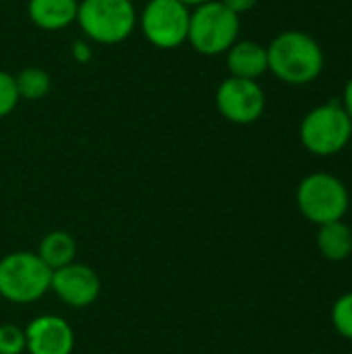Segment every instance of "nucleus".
I'll use <instances>...</instances> for the list:
<instances>
[{
    "instance_id": "1",
    "label": "nucleus",
    "mask_w": 352,
    "mask_h": 354,
    "mask_svg": "<svg viewBox=\"0 0 352 354\" xmlns=\"http://www.w3.org/2000/svg\"><path fill=\"white\" fill-rule=\"evenodd\" d=\"M324 50L305 31H282L268 46V71L288 85H307L324 71Z\"/></svg>"
},
{
    "instance_id": "2",
    "label": "nucleus",
    "mask_w": 352,
    "mask_h": 354,
    "mask_svg": "<svg viewBox=\"0 0 352 354\" xmlns=\"http://www.w3.org/2000/svg\"><path fill=\"white\" fill-rule=\"evenodd\" d=\"M137 17L133 0H79L75 23L89 41L116 46L133 35Z\"/></svg>"
},
{
    "instance_id": "3",
    "label": "nucleus",
    "mask_w": 352,
    "mask_h": 354,
    "mask_svg": "<svg viewBox=\"0 0 352 354\" xmlns=\"http://www.w3.org/2000/svg\"><path fill=\"white\" fill-rule=\"evenodd\" d=\"M241 33V17L226 8L220 0H210L191 10L187 41L197 54H226Z\"/></svg>"
},
{
    "instance_id": "4",
    "label": "nucleus",
    "mask_w": 352,
    "mask_h": 354,
    "mask_svg": "<svg viewBox=\"0 0 352 354\" xmlns=\"http://www.w3.org/2000/svg\"><path fill=\"white\" fill-rule=\"evenodd\" d=\"M52 270L31 251H15L0 259V297L12 305H29L50 292Z\"/></svg>"
},
{
    "instance_id": "5",
    "label": "nucleus",
    "mask_w": 352,
    "mask_h": 354,
    "mask_svg": "<svg viewBox=\"0 0 352 354\" xmlns=\"http://www.w3.org/2000/svg\"><path fill=\"white\" fill-rule=\"evenodd\" d=\"M303 147L313 156H336L352 139V118L340 100H330L305 114L299 127Z\"/></svg>"
},
{
    "instance_id": "6",
    "label": "nucleus",
    "mask_w": 352,
    "mask_h": 354,
    "mask_svg": "<svg viewBox=\"0 0 352 354\" xmlns=\"http://www.w3.org/2000/svg\"><path fill=\"white\" fill-rule=\"evenodd\" d=\"M297 205L305 220L315 226H324L346 216L351 195L338 176L330 172H313L299 183Z\"/></svg>"
},
{
    "instance_id": "7",
    "label": "nucleus",
    "mask_w": 352,
    "mask_h": 354,
    "mask_svg": "<svg viewBox=\"0 0 352 354\" xmlns=\"http://www.w3.org/2000/svg\"><path fill=\"white\" fill-rule=\"evenodd\" d=\"M191 8L178 0H147L137 17L143 37L160 50H174L187 41Z\"/></svg>"
},
{
    "instance_id": "8",
    "label": "nucleus",
    "mask_w": 352,
    "mask_h": 354,
    "mask_svg": "<svg viewBox=\"0 0 352 354\" xmlns=\"http://www.w3.org/2000/svg\"><path fill=\"white\" fill-rule=\"evenodd\" d=\"M218 112L232 124H251L266 110V93L257 81L228 77L216 91Z\"/></svg>"
},
{
    "instance_id": "9",
    "label": "nucleus",
    "mask_w": 352,
    "mask_h": 354,
    "mask_svg": "<svg viewBox=\"0 0 352 354\" xmlns=\"http://www.w3.org/2000/svg\"><path fill=\"white\" fill-rule=\"evenodd\" d=\"M50 290L68 307L85 309L102 295V280L98 272L85 263H68L52 272Z\"/></svg>"
},
{
    "instance_id": "10",
    "label": "nucleus",
    "mask_w": 352,
    "mask_h": 354,
    "mask_svg": "<svg viewBox=\"0 0 352 354\" xmlns=\"http://www.w3.org/2000/svg\"><path fill=\"white\" fill-rule=\"evenodd\" d=\"M29 354H73L75 332L60 315H37L25 328Z\"/></svg>"
},
{
    "instance_id": "11",
    "label": "nucleus",
    "mask_w": 352,
    "mask_h": 354,
    "mask_svg": "<svg viewBox=\"0 0 352 354\" xmlns=\"http://www.w3.org/2000/svg\"><path fill=\"white\" fill-rule=\"evenodd\" d=\"M226 68L230 77L257 81L268 73V48L251 39H239L226 52Z\"/></svg>"
},
{
    "instance_id": "12",
    "label": "nucleus",
    "mask_w": 352,
    "mask_h": 354,
    "mask_svg": "<svg viewBox=\"0 0 352 354\" xmlns=\"http://www.w3.org/2000/svg\"><path fill=\"white\" fill-rule=\"evenodd\" d=\"M79 0H29L27 17L44 31H60L77 21Z\"/></svg>"
},
{
    "instance_id": "13",
    "label": "nucleus",
    "mask_w": 352,
    "mask_h": 354,
    "mask_svg": "<svg viewBox=\"0 0 352 354\" xmlns=\"http://www.w3.org/2000/svg\"><path fill=\"white\" fill-rule=\"evenodd\" d=\"M317 249L328 261H344L352 255V228L342 220L317 226Z\"/></svg>"
},
{
    "instance_id": "14",
    "label": "nucleus",
    "mask_w": 352,
    "mask_h": 354,
    "mask_svg": "<svg viewBox=\"0 0 352 354\" xmlns=\"http://www.w3.org/2000/svg\"><path fill=\"white\" fill-rule=\"evenodd\" d=\"M37 257L52 272L60 270V268H64V266L75 261V257H77V243H75L73 234H68L64 230H52V232L44 234V239L39 241Z\"/></svg>"
},
{
    "instance_id": "15",
    "label": "nucleus",
    "mask_w": 352,
    "mask_h": 354,
    "mask_svg": "<svg viewBox=\"0 0 352 354\" xmlns=\"http://www.w3.org/2000/svg\"><path fill=\"white\" fill-rule=\"evenodd\" d=\"M15 83H17L19 97L21 100H27V102L41 100L52 89L50 75L44 68H39V66H27V68H23L19 75H15Z\"/></svg>"
},
{
    "instance_id": "16",
    "label": "nucleus",
    "mask_w": 352,
    "mask_h": 354,
    "mask_svg": "<svg viewBox=\"0 0 352 354\" xmlns=\"http://www.w3.org/2000/svg\"><path fill=\"white\" fill-rule=\"evenodd\" d=\"M332 326L342 338L352 342V290L338 297L332 305Z\"/></svg>"
},
{
    "instance_id": "17",
    "label": "nucleus",
    "mask_w": 352,
    "mask_h": 354,
    "mask_svg": "<svg viewBox=\"0 0 352 354\" xmlns=\"http://www.w3.org/2000/svg\"><path fill=\"white\" fill-rule=\"evenodd\" d=\"M23 353H27L25 328H19L17 324H2L0 326V354Z\"/></svg>"
},
{
    "instance_id": "18",
    "label": "nucleus",
    "mask_w": 352,
    "mask_h": 354,
    "mask_svg": "<svg viewBox=\"0 0 352 354\" xmlns=\"http://www.w3.org/2000/svg\"><path fill=\"white\" fill-rule=\"evenodd\" d=\"M19 91H17V83H15V75L0 71V118L8 116L17 104H19Z\"/></svg>"
},
{
    "instance_id": "19",
    "label": "nucleus",
    "mask_w": 352,
    "mask_h": 354,
    "mask_svg": "<svg viewBox=\"0 0 352 354\" xmlns=\"http://www.w3.org/2000/svg\"><path fill=\"white\" fill-rule=\"evenodd\" d=\"M226 8H230L232 12H237L239 17L243 15V12H249L251 8H255V4L259 2V0H220Z\"/></svg>"
},
{
    "instance_id": "20",
    "label": "nucleus",
    "mask_w": 352,
    "mask_h": 354,
    "mask_svg": "<svg viewBox=\"0 0 352 354\" xmlns=\"http://www.w3.org/2000/svg\"><path fill=\"white\" fill-rule=\"evenodd\" d=\"M71 54H73V58H75L77 62H89V60H91V48H89V44H87L85 39L75 41Z\"/></svg>"
},
{
    "instance_id": "21",
    "label": "nucleus",
    "mask_w": 352,
    "mask_h": 354,
    "mask_svg": "<svg viewBox=\"0 0 352 354\" xmlns=\"http://www.w3.org/2000/svg\"><path fill=\"white\" fill-rule=\"evenodd\" d=\"M342 106H344V110L349 112V116L352 118V77L349 79L346 87H344V95H342Z\"/></svg>"
},
{
    "instance_id": "22",
    "label": "nucleus",
    "mask_w": 352,
    "mask_h": 354,
    "mask_svg": "<svg viewBox=\"0 0 352 354\" xmlns=\"http://www.w3.org/2000/svg\"><path fill=\"white\" fill-rule=\"evenodd\" d=\"M178 2H183V4H185V6H189V8H191V6L195 8V6L205 4V2H210V0H178Z\"/></svg>"
}]
</instances>
